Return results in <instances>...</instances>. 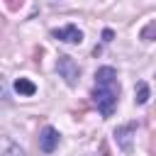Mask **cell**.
<instances>
[{"mask_svg": "<svg viewBox=\"0 0 156 156\" xmlns=\"http://www.w3.org/2000/svg\"><path fill=\"white\" fill-rule=\"evenodd\" d=\"M93 100L100 110L102 117H112L117 100H119V83H117V71L112 66H102L95 73V90H93Z\"/></svg>", "mask_w": 156, "mask_h": 156, "instance_id": "1", "label": "cell"}, {"mask_svg": "<svg viewBox=\"0 0 156 156\" xmlns=\"http://www.w3.org/2000/svg\"><path fill=\"white\" fill-rule=\"evenodd\" d=\"M56 71H58V76L66 80V85H76L78 78H80V68H78V63H76L71 56H66V54L58 56V61H56Z\"/></svg>", "mask_w": 156, "mask_h": 156, "instance_id": "2", "label": "cell"}, {"mask_svg": "<svg viewBox=\"0 0 156 156\" xmlns=\"http://www.w3.org/2000/svg\"><path fill=\"white\" fill-rule=\"evenodd\" d=\"M134 132H136V122H127V124H122V127L115 129V141H117V146H119L122 151H127V154L132 151Z\"/></svg>", "mask_w": 156, "mask_h": 156, "instance_id": "3", "label": "cell"}, {"mask_svg": "<svg viewBox=\"0 0 156 156\" xmlns=\"http://www.w3.org/2000/svg\"><path fill=\"white\" fill-rule=\"evenodd\" d=\"M51 34H54V39H58V41H66V44H80V41H83V32H80L76 24L58 27V29H54Z\"/></svg>", "mask_w": 156, "mask_h": 156, "instance_id": "4", "label": "cell"}, {"mask_svg": "<svg viewBox=\"0 0 156 156\" xmlns=\"http://www.w3.org/2000/svg\"><path fill=\"white\" fill-rule=\"evenodd\" d=\"M56 146H58V132L54 127H44L39 134V149L44 154H51V151H56Z\"/></svg>", "mask_w": 156, "mask_h": 156, "instance_id": "5", "label": "cell"}, {"mask_svg": "<svg viewBox=\"0 0 156 156\" xmlns=\"http://www.w3.org/2000/svg\"><path fill=\"white\" fill-rule=\"evenodd\" d=\"M15 90H17L20 95H24V98H32V95L37 93V85H34L29 78H17V80H15Z\"/></svg>", "mask_w": 156, "mask_h": 156, "instance_id": "6", "label": "cell"}, {"mask_svg": "<svg viewBox=\"0 0 156 156\" xmlns=\"http://www.w3.org/2000/svg\"><path fill=\"white\" fill-rule=\"evenodd\" d=\"M139 39H144V41H154L156 39V20H151V22L144 24V29L139 32Z\"/></svg>", "mask_w": 156, "mask_h": 156, "instance_id": "7", "label": "cell"}, {"mask_svg": "<svg viewBox=\"0 0 156 156\" xmlns=\"http://www.w3.org/2000/svg\"><path fill=\"white\" fill-rule=\"evenodd\" d=\"M134 100H136V105H144V102L149 100V85H146L144 80L136 83V98H134Z\"/></svg>", "mask_w": 156, "mask_h": 156, "instance_id": "8", "label": "cell"}, {"mask_svg": "<svg viewBox=\"0 0 156 156\" xmlns=\"http://www.w3.org/2000/svg\"><path fill=\"white\" fill-rule=\"evenodd\" d=\"M7 7L10 10H17V7H22V0H7Z\"/></svg>", "mask_w": 156, "mask_h": 156, "instance_id": "9", "label": "cell"}, {"mask_svg": "<svg viewBox=\"0 0 156 156\" xmlns=\"http://www.w3.org/2000/svg\"><path fill=\"white\" fill-rule=\"evenodd\" d=\"M112 37H115L112 29H105V32H102V41H112Z\"/></svg>", "mask_w": 156, "mask_h": 156, "instance_id": "10", "label": "cell"}]
</instances>
